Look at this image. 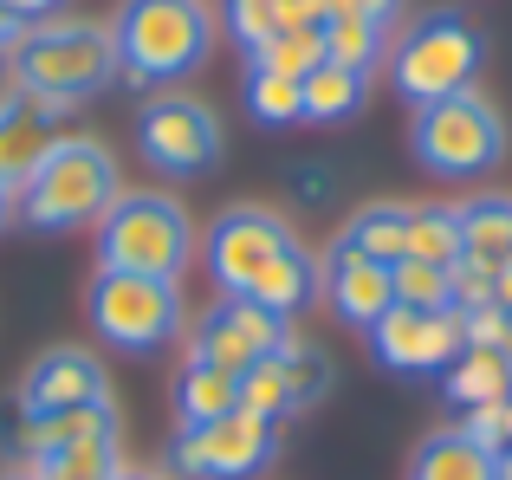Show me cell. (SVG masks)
I'll list each match as a JSON object with an SVG mask.
<instances>
[{"label":"cell","mask_w":512,"mask_h":480,"mask_svg":"<svg viewBox=\"0 0 512 480\" xmlns=\"http://www.w3.org/2000/svg\"><path fill=\"white\" fill-rule=\"evenodd\" d=\"M273 461H279V422L234 409V416H214L201 429H175L163 468L175 480H253Z\"/></svg>","instance_id":"9"},{"label":"cell","mask_w":512,"mask_h":480,"mask_svg":"<svg viewBox=\"0 0 512 480\" xmlns=\"http://www.w3.org/2000/svg\"><path fill=\"white\" fill-rule=\"evenodd\" d=\"M506 357H512V312H506Z\"/></svg>","instance_id":"43"},{"label":"cell","mask_w":512,"mask_h":480,"mask_svg":"<svg viewBox=\"0 0 512 480\" xmlns=\"http://www.w3.org/2000/svg\"><path fill=\"white\" fill-rule=\"evenodd\" d=\"M409 150L435 182H480L506 163V117L487 91H454V98L415 104Z\"/></svg>","instance_id":"6"},{"label":"cell","mask_w":512,"mask_h":480,"mask_svg":"<svg viewBox=\"0 0 512 480\" xmlns=\"http://www.w3.org/2000/svg\"><path fill=\"white\" fill-rule=\"evenodd\" d=\"M273 370H279V383H286L292 416L318 409L331 396V383H338V364H331L318 344H305V338H286V344H279V351H273Z\"/></svg>","instance_id":"22"},{"label":"cell","mask_w":512,"mask_h":480,"mask_svg":"<svg viewBox=\"0 0 512 480\" xmlns=\"http://www.w3.org/2000/svg\"><path fill=\"white\" fill-rule=\"evenodd\" d=\"M461 253L493 266V273L512 260V195H474V202H461Z\"/></svg>","instance_id":"21"},{"label":"cell","mask_w":512,"mask_h":480,"mask_svg":"<svg viewBox=\"0 0 512 480\" xmlns=\"http://www.w3.org/2000/svg\"><path fill=\"white\" fill-rule=\"evenodd\" d=\"M0 480H33V468H7V474H0Z\"/></svg>","instance_id":"41"},{"label":"cell","mask_w":512,"mask_h":480,"mask_svg":"<svg viewBox=\"0 0 512 480\" xmlns=\"http://www.w3.org/2000/svg\"><path fill=\"white\" fill-rule=\"evenodd\" d=\"M286 338H292V318L266 312V305H253V299H214L208 312L195 318L188 357H201V364L240 377L247 364H266V357H273Z\"/></svg>","instance_id":"12"},{"label":"cell","mask_w":512,"mask_h":480,"mask_svg":"<svg viewBox=\"0 0 512 480\" xmlns=\"http://www.w3.org/2000/svg\"><path fill=\"white\" fill-rule=\"evenodd\" d=\"M480 59H487V39L467 20L461 7H428L389 39V85L402 104H435L454 91H474Z\"/></svg>","instance_id":"4"},{"label":"cell","mask_w":512,"mask_h":480,"mask_svg":"<svg viewBox=\"0 0 512 480\" xmlns=\"http://www.w3.org/2000/svg\"><path fill=\"white\" fill-rule=\"evenodd\" d=\"M169 403H175V429H201V422H214V416H234V409H240V390H234V377H227V370L188 357V364L175 370Z\"/></svg>","instance_id":"17"},{"label":"cell","mask_w":512,"mask_h":480,"mask_svg":"<svg viewBox=\"0 0 512 480\" xmlns=\"http://www.w3.org/2000/svg\"><path fill=\"white\" fill-rule=\"evenodd\" d=\"M7 72H13V91L72 104L78 111L85 98H98V91L117 85L111 26L104 20H33L7 46Z\"/></svg>","instance_id":"3"},{"label":"cell","mask_w":512,"mask_h":480,"mask_svg":"<svg viewBox=\"0 0 512 480\" xmlns=\"http://www.w3.org/2000/svg\"><path fill=\"white\" fill-rule=\"evenodd\" d=\"M0 7H7L13 20H26V26H33V20H46V13H52V0H0Z\"/></svg>","instance_id":"35"},{"label":"cell","mask_w":512,"mask_h":480,"mask_svg":"<svg viewBox=\"0 0 512 480\" xmlns=\"http://www.w3.org/2000/svg\"><path fill=\"white\" fill-rule=\"evenodd\" d=\"M253 72H279V78H305L325 65V39H318V26H279L266 46L247 52Z\"/></svg>","instance_id":"27"},{"label":"cell","mask_w":512,"mask_h":480,"mask_svg":"<svg viewBox=\"0 0 512 480\" xmlns=\"http://www.w3.org/2000/svg\"><path fill=\"white\" fill-rule=\"evenodd\" d=\"M117 195H124V169H117L111 143L85 137V130H59L52 150L39 156L33 182L20 189V221L33 234H78L98 228Z\"/></svg>","instance_id":"2"},{"label":"cell","mask_w":512,"mask_h":480,"mask_svg":"<svg viewBox=\"0 0 512 480\" xmlns=\"http://www.w3.org/2000/svg\"><path fill=\"white\" fill-rule=\"evenodd\" d=\"M33 480H117L124 468V442L117 435H91V442H72V448H52V455L26 461Z\"/></svg>","instance_id":"25"},{"label":"cell","mask_w":512,"mask_h":480,"mask_svg":"<svg viewBox=\"0 0 512 480\" xmlns=\"http://www.w3.org/2000/svg\"><path fill=\"white\" fill-rule=\"evenodd\" d=\"M318 39H325V59L331 65H350V72H376V65L389 59V26L383 20L331 13V20L318 26Z\"/></svg>","instance_id":"24"},{"label":"cell","mask_w":512,"mask_h":480,"mask_svg":"<svg viewBox=\"0 0 512 480\" xmlns=\"http://www.w3.org/2000/svg\"><path fill=\"white\" fill-rule=\"evenodd\" d=\"M234 390H240V409H247V416H266V422H286V416H292L286 383H279L273 357H266V364H247V370L234 377Z\"/></svg>","instance_id":"30"},{"label":"cell","mask_w":512,"mask_h":480,"mask_svg":"<svg viewBox=\"0 0 512 480\" xmlns=\"http://www.w3.org/2000/svg\"><path fill=\"white\" fill-rule=\"evenodd\" d=\"M461 435H467V442H480L487 455H500V448H506V403L467 409V416H461Z\"/></svg>","instance_id":"33"},{"label":"cell","mask_w":512,"mask_h":480,"mask_svg":"<svg viewBox=\"0 0 512 480\" xmlns=\"http://www.w3.org/2000/svg\"><path fill=\"white\" fill-rule=\"evenodd\" d=\"M85 403H111V377H104L98 351L85 344H52L26 364L13 409L20 416H59V409H85Z\"/></svg>","instance_id":"13"},{"label":"cell","mask_w":512,"mask_h":480,"mask_svg":"<svg viewBox=\"0 0 512 480\" xmlns=\"http://www.w3.org/2000/svg\"><path fill=\"white\" fill-rule=\"evenodd\" d=\"M20 33H26V20H13V13L0 7V46H13V39H20Z\"/></svg>","instance_id":"38"},{"label":"cell","mask_w":512,"mask_h":480,"mask_svg":"<svg viewBox=\"0 0 512 480\" xmlns=\"http://www.w3.org/2000/svg\"><path fill=\"white\" fill-rule=\"evenodd\" d=\"M409 480H500V455H487L480 442H467L461 422H454V429H435V435L415 442Z\"/></svg>","instance_id":"16"},{"label":"cell","mask_w":512,"mask_h":480,"mask_svg":"<svg viewBox=\"0 0 512 480\" xmlns=\"http://www.w3.org/2000/svg\"><path fill=\"white\" fill-rule=\"evenodd\" d=\"M91 234H98V266H117V273L182 279L195 260V215L169 189H124Z\"/></svg>","instance_id":"5"},{"label":"cell","mask_w":512,"mask_h":480,"mask_svg":"<svg viewBox=\"0 0 512 480\" xmlns=\"http://www.w3.org/2000/svg\"><path fill=\"white\" fill-rule=\"evenodd\" d=\"M370 357L383 370H396V377H441V370L454 364V357L467 351L461 338V312H422V305H389L383 318H376L370 331Z\"/></svg>","instance_id":"11"},{"label":"cell","mask_w":512,"mask_h":480,"mask_svg":"<svg viewBox=\"0 0 512 480\" xmlns=\"http://www.w3.org/2000/svg\"><path fill=\"white\" fill-rule=\"evenodd\" d=\"M117 480H175V474H163V468H130V461H124V468H117Z\"/></svg>","instance_id":"39"},{"label":"cell","mask_w":512,"mask_h":480,"mask_svg":"<svg viewBox=\"0 0 512 480\" xmlns=\"http://www.w3.org/2000/svg\"><path fill=\"white\" fill-rule=\"evenodd\" d=\"M493 305H500V312H512V260L493 273Z\"/></svg>","instance_id":"37"},{"label":"cell","mask_w":512,"mask_h":480,"mask_svg":"<svg viewBox=\"0 0 512 480\" xmlns=\"http://www.w3.org/2000/svg\"><path fill=\"white\" fill-rule=\"evenodd\" d=\"M65 111H72V104L26 98V91H7V98H0V182H7V189H26V182H33V169H39V156L52 150Z\"/></svg>","instance_id":"15"},{"label":"cell","mask_w":512,"mask_h":480,"mask_svg":"<svg viewBox=\"0 0 512 480\" xmlns=\"http://www.w3.org/2000/svg\"><path fill=\"white\" fill-rule=\"evenodd\" d=\"M91 331H98L111 351L150 357L163 344L182 338L188 305H182V279H150V273H117V266H98L85 292Z\"/></svg>","instance_id":"7"},{"label":"cell","mask_w":512,"mask_h":480,"mask_svg":"<svg viewBox=\"0 0 512 480\" xmlns=\"http://www.w3.org/2000/svg\"><path fill=\"white\" fill-rule=\"evenodd\" d=\"M506 448H512V396H506Z\"/></svg>","instance_id":"42"},{"label":"cell","mask_w":512,"mask_h":480,"mask_svg":"<svg viewBox=\"0 0 512 480\" xmlns=\"http://www.w3.org/2000/svg\"><path fill=\"white\" fill-rule=\"evenodd\" d=\"M318 299L331 305V318H338V325L370 331L376 318L396 305V286H389V266L383 260H370V253L331 240L325 260H318Z\"/></svg>","instance_id":"14"},{"label":"cell","mask_w":512,"mask_h":480,"mask_svg":"<svg viewBox=\"0 0 512 480\" xmlns=\"http://www.w3.org/2000/svg\"><path fill=\"white\" fill-rule=\"evenodd\" d=\"M13 221H20V189H7V182H0V234H7Z\"/></svg>","instance_id":"36"},{"label":"cell","mask_w":512,"mask_h":480,"mask_svg":"<svg viewBox=\"0 0 512 480\" xmlns=\"http://www.w3.org/2000/svg\"><path fill=\"white\" fill-rule=\"evenodd\" d=\"M389 286H396V305H422V312L454 305V273L435 260H389Z\"/></svg>","instance_id":"29"},{"label":"cell","mask_w":512,"mask_h":480,"mask_svg":"<svg viewBox=\"0 0 512 480\" xmlns=\"http://www.w3.org/2000/svg\"><path fill=\"white\" fill-rule=\"evenodd\" d=\"M247 117H253V124H266V130L305 124V91H299V78L247 72Z\"/></svg>","instance_id":"28"},{"label":"cell","mask_w":512,"mask_h":480,"mask_svg":"<svg viewBox=\"0 0 512 480\" xmlns=\"http://www.w3.org/2000/svg\"><path fill=\"white\" fill-rule=\"evenodd\" d=\"M247 299L266 305V312H279V318H299L305 305L318 299V260H312V247H305V240H292V247L279 253L260 279H253Z\"/></svg>","instance_id":"18"},{"label":"cell","mask_w":512,"mask_h":480,"mask_svg":"<svg viewBox=\"0 0 512 480\" xmlns=\"http://www.w3.org/2000/svg\"><path fill=\"white\" fill-rule=\"evenodd\" d=\"M500 480H512V448H500Z\"/></svg>","instance_id":"40"},{"label":"cell","mask_w":512,"mask_h":480,"mask_svg":"<svg viewBox=\"0 0 512 480\" xmlns=\"http://www.w3.org/2000/svg\"><path fill=\"white\" fill-rule=\"evenodd\" d=\"M331 13H357V20H396V13H402V0H331ZM331 13H325V20H331Z\"/></svg>","instance_id":"34"},{"label":"cell","mask_w":512,"mask_h":480,"mask_svg":"<svg viewBox=\"0 0 512 480\" xmlns=\"http://www.w3.org/2000/svg\"><path fill=\"white\" fill-rule=\"evenodd\" d=\"M344 247H357V253H370V260H402V247H409V202H370V208H357V215L338 228Z\"/></svg>","instance_id":"23"},{"label":"cell","mask_w":512,"mask_h":480,"mask_svg":"<svg viewBox=\"0 0 512 480\" xmlns=\"http://www.w3.org/2000/svg\"><path fill=\"white\" fill-rule=\"evenodd\" d=\"M305 91V124H350V117L370 104V72H350V65H318L299 78Z\"/></svg>","instance_id":"19"},{"label":"cell","mask_w":512,"mask_h":480,"mask_svg":"<svg viewBox=\"0 0 512 480\" xmlns=\"http://www.w3.org/2000/svg\"><path fill=\"white\" fill-rule=\"evenodd\" d=\"M402 260H435V266L461 260V208L454 202H409V247H402Z\"/></svg>","instance_id":"26"},{"label":"cell","mask_w":512,"mask_h":480,"mask_svg":"<svg viewBox=\"0 0 512 480\" xmlns=\"http://www.w3.org/2000/svg\"><path fill=\"white\" fill-rule=\"evenodd\" d=\"M221 26L253 52L279 33V0H221Z\"/></svg>","instance_id":"31"},{"label":"cell","mask_w":512,"mask_h":480,"mask_svg":"<svg viewBox=\"0 0 512 480\" xmlns=\"http://www.w3.org/2000/svg\"><path fill=\"white\" fill-rule=\"evenodd\" d=\"M104 26H111L117 78L137 91H169L195 78L221 39L214 0H124Z\"/></svg>","instance_id":"1"},{"label":"cell","mask_w":512,"mask_h":480,"mask_svg":"<svg viewBox=\"0 0 512 480\" xmlns=\"http://www.w3.org/2000/svg\"><path fill=\"white\" fill-rule=\"evenodd\" d=\"M292 240H299V228H292L279 208L234 202V208H221V215L208 221V234H201V260H208V279L221 286V299H247L253 279H260Z\"/></svg>","instance_id":"10"},{"label":"cell","mask_w":512,"mask_h":480,"mask_svg":"<svg viewBox=\"0 0 512 480\" xmlns=\"http://www.w3.org/2000/svg\"><path fill=\"white\" fill-rule=\"evenodd\" d=\"M461 338L474 351H506V312L500 305H467L461 312Z\"/></svg>","instance_id":"32"},{"label":"cell","mask_w":512,"mask_h":480,"mask_svg":"<svg viewBox=\"0 0 512 480\" xmlns=\"http://www.w3.org/2000/svg\"><path fill=\"white\" fill-rule=\"evenodd\" d=\"M506 377H512V357H506Z\"/></svg>","instance_id":"44"},{"label":"cell","mask_w":512,"mask_h":480,"mask_svg":"<svg viewBox=\"0 0 512 480\" xmlns=\"http://www.w3.org/2000/svg\"><path fill=\"white\" fill-rule=\"evenodd\" d=\"M441 396L454 409H487V403H506L512 396V377H506V351H474L467 344L448 370H441Z\"/></svg>","instance_id":"20"},{"label":"cell","mask_w":512,"mask_h":480,"mask_svg":"<svg viewBox=\"0 0 512 480\" xmlns=\"http://www.w3.org/2000/svg\"><path fill=\"white\" fill-rule=\"evenodd\" d=\"M137 150H143L150 169H163V176H175V182H195V176H208V169L221 163L227 124H221V111H214L208 98L169 85V91H156V98H143Z\"/></svg>","instance_id":"8"}]
</instances>
